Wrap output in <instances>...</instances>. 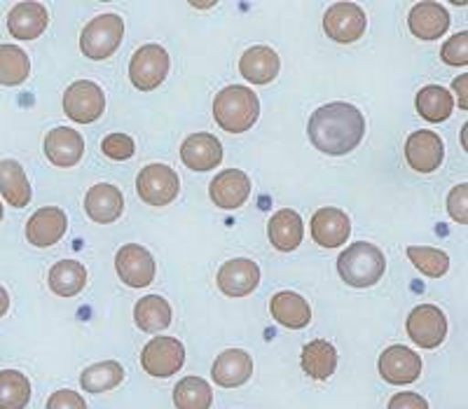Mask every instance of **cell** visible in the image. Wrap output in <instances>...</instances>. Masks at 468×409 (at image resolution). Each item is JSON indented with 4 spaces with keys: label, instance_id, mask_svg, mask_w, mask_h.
I'll return each instance as SVG.
<instances>
[{
    "label": "cell",
    "instance_id": "obj_1",
    "mask_svg": "<svg viewBox=\"0 0 468 409\" xmlns=\"http://www.w3.org/2000/svg\"><path fill=\"white\" fill-rule=\"evenodd\" d=\"M307 133L316 150L333 154V157H342L358 148L366 136V117L351 103H328L309 117Z\"/></svg>",
    "mask_w": 468,
    "mask_h": 409
},
{
    "label": "cell",
    "instance_id": "obj_2",
    "mask_svg": "<svg viewBox=\"0 0 468 409\" xmlns=\"http://www.w3.org/2000/svg\"><path fill=\"white\" fill-rule=\"evenodd\" d=\"M261 115V101L256 91L249 87L229 85L213 99V117L223 131L228 133H244L258 122Z\"/></svg>",
    "mask_w": 468,
    "mask_h": 409
},
{
    "label": "cell",
    "instance_id": "obj_3",
    "mask_svg": "<svg viewBox=\"0 0 468 409\" xmlns=\"http://www.w3.org/2000/svg\"><path fill=\"white\" fill-rule=\"evenodd\" d=\"M387 269L384 253L367 241H356L337 257V271L342 281L351 288H370L379 283Z\"/></svg>",
    "mask_w": 468,
    "mask_h": 409
},
{
    "label": "cell",
    "instance_id": "obj_4",
    "mask_svg": "<svg viewBox=\"0 0 468 409\" xmlns=\"http://www.w3.org/2000/svg\"><path fill=\"white\" fill-rule=\"evenodd\" d=\"M124 37V22L117 15H101L94 16L85 26L80 36V49L91 61H103L112 57L117 47L122 45Z\"/></svg>",
    "mask_w": 468,
    "mask_h": 409
},
{
    "label": "cell",
    "instance_id": "obj_5",
    "mask_svg": "<svg viewBox=\"0 0 468 409\" xmlns=\"http://www.w3.org/2000/svg\"><path fill=\"white\" fill-rule=\"evenodd\" d=\"M169 54L160 45H144L129 61V80L136 89L153 91L165 82L169 73Z\"/></svg>",
    "mask_w": 468,
    "mask_h": 409
},
{
    "label": "cell",
    "instance_id": "obj_6",
    "mask_svg": "<svg viewBox=\"0 0 468 409\" xmlns=\"http://www.w3.org/2000/svg\"><path fill=\"white\" fill-rule=\"evenodd\" d=\"M136 192L141 202L150 206H166L174 202L181 192V178L171 166L166 164H148L141 169L136 178Z\"/></svg>",
    "mask_w": 468,
    "mask_h": 409
},
{
    "label": "cell",
    "instance_id": "obj_7",
    "mask_svg": "<svg viewBox=\"0 0 468 409\" xmlns=\"http://www.w3.org/2000/svg\"><path fill=\"white\" fill-rule=\"evenodd\" d=\"M186 362V346L176 337H154L141 351V365L150 377H171Z\"/></svg>",
    "mask_w": 468,
    "mask_h": 409
},
{
    "label": "cell",
    "instance_id": "obj_8",
    "mask_svg": "<svg viewBox=\"0 0 468 409\" xmlns=\"http://www.w3.org/2000/svg\"><path fill=\"white\" fill-rule=\"evenodd\" d=\"M106 110L103 89L91 80H78L66 89L64 112L78 124H91Z\"/></svg>",
    "mask_w": 468,
    "mask_h": 409
},
{
    "label": "cell",
    "instance_id": "obj_9",
    "mask_svg": "<svg viewBox=\"0 0 468 409\" xmlns=\"http://www.w3.org/2000/svg\"><path fill=\"white\" fill-rule=\"evenodd\" d=\"M408 337L421 349H438L447 337V319L436 304H420L408 316Z\"/></svg>",
    "mask_w": 468,
    "mask_h": 409
},
{
    "label": "cell",
    "instance_id": "obj_10",
    "mask_svg": "<svg viewBox=\"0 0 468 409\" xmlns=\"http://www.w3.org/2000/svg\"><path fill=\"white\" fill-rule=\"evenodd\" d=\"M367 16L356 3H335L324 15V31L330 40L349 45L366 33Z\"/></svg>",
    "mask_w": 468,
    "mask_h": 409
},
{
    "label": "cell",
    "instance_id": "obj_11",
    "mask_svg": "<svg viewBox=\"0 0 468 409\" xmlns=\"http://www.w3.org/2000/svg\"><path fill=\"white\" fill-rule=\"evenodd\" d=\"M115 269L129 288H145L154 278V257L141 244H127L117 250Z\"/></svg>",
    "mask_w": 468,
    "mask_h": 409
},
{
    "label": "cell",
    "instance_id": "obj_12",
    "mask_svg": "<svg viewBox=\"0 0 468 409\" xmlns=\"http://www.w3.org/2000/svg\"><path fill=\"white\" fill-rule=\"evenodd\" d=\"M378 365L384 382L394 383V386L417 382L421 374V356L408 346H388L379 356Z\"/></svg>",
    "mask_w": 468,
    "mask_h": 409
},
{
    "label": "cell",
    "instance_id": "obj_13",
    "mask_svg": "<svg viewBox=\"0 0 468 409\" xmlns=\"http://www.w3.org/2000/svg\"><path fill=\"white\" fill-rule=\"evenodd\" d=\"M445 157V145L436 131L421 129V131L410 133L405 141V160L417 173H431L442 164Z\"/></svg>",
    "mask_w": 468,
    "mask_h": 409
},
{
    "label": "cell",
    "instance_id": "obj_14",
    "mask_svg": "<svg viewBox=\"0 0 468 409\" xmlns=\"http://www.w3.org/2000/svg\"><path fill=\"white\" fill-rule=\"evenodd\" d=\"M218 288L228 298H246L261 283V267L249 257L228 260L218 269Z\"/></svg>",
    "mask_w": 468,
    "mask_h": 409
},
{
    "label": "cell",
    "instance_id": "obj_15",
    "mask_svg": "<svg viewBox=\"0 0 468 409\" xmlns=\"http://www.w3.org/2000/svg\"><path fill=\"white\" fill-rule=\"evenodd\" d=\"M66 229H69V218L61 208H37L27 223V239L36 248H49V246L64 239Z\"/></svg>",
    "mask_w": 468,
    "mask_h": 409
},
{
    "label": "cell",
    "instance_id": "obj_16",
    "mask_svg": "<svg viewBox=\"0 0 468 409\" xmlns=\"http://www.w3.org/2000/svg\"><path fill=\"white\" fill-rule=\"evenodd\" d=\"M208 197L218 208L234 211V208L244 206L246 199L250 197V181L249 175L239 169H225L220 171L208 185Z\"/></svg>",
    "mask_w": 468,
    "mask_h": 409
},
{
    "label": "cell",
    "instance_id": "obj_17",
    "mask_svg": "<svg viewBox=\"0 0 468 409\" xmlns=\"http://www.w3.org/2000/svg\"><path fill=\"white\" fill-rule=\"evenodd\" d=\"M312 239L321 246V248H337V246L345 244L351 234V220L345 211L333 206L319 208V211L312 215Z\"/></svg>",
    "mask_w": 468,
    "mask_h": 409
},
{
    "label": "cell",
    "instance_id": "obj_18",
    "mask_svg": "<svg viewBox=\"0 0 468 409\" xmlns=\"http://www.w3.org/2000/svg\"><path fill=\"white\" fill-rule=\"evenodd\" d=\"M85 154V139L75 129L54 127L45 136V157L58 169H70Z\"/></svg>",
    "mask_w": 468,
    "mask_h": 409
},
{
    "label": "cell",
    "instance_id": "obj_19",
    "mask_svg": "<svg viewBox=\"0 0 468 409\" xmlns=\"http://www.w3.org/2000/svg\"><path fill=\"white\" fill-rule=\"evenodd\" d=\"M49 15L43 3L28 0V3H16L7 15V31L16 40H36L48 31Z\"/></svg>",
    "mask_w": 468,
    "mask_h": 409
},
{
    "label": "cell",
    "instance_id": "obj_20",
    "mask_svg": "<svg viewBox=\"0 0 468 409\" xmlns=\"http://www.w3.org/2000/svg\"><path fill=\"white\" fill-rule=\"evenodd\" d=\"M408 26L420 40H438L450 28V12L433 0L417 3L408 15Z\"/></svg>",
    "mask_w": 468,
    "mask_h": 409
},
{
    "label": "cell",
    "instance_id": "obj_21",
    "mask_svg": "<svg viewBox=\"0 0 468 409\" xmlns=\"http://www.w3.org/2000/svg\"><path fill=\"white\" fill-rule=\"evenodd\" d=\"M181 160L192 171H211L223 162V145L211 133H192L183 141Z\"/></svg>",
    "mask_w": 468,
    "mask_h": 409
},
{
    "label": "cell",
    "instance_id": "obj_22",
    "mask_svg": "<svg viewBox=\"0 0 468 409\" xmlns=\"http://www.w3.org/2000/svg\"><path fill=\"white\" fill-rule=\"evenodd\" d=\"M85 211L99 225L115 223L124 211L122 190L115 185H108V183L91 185L85 194Z\"/></svg>",
    "mask_w": 468,
    "mask_h": 409
},
{
    "label": "cell",
    "instance_id": "obj_23",
    "mask_svg": "<svg viewBox=\"0 0 468 409\" xmlns=\"http://www.w3.org/2000/svg\"><path fill=\"white\" fill-rule=\"evenodd\" d=\"M253 374V358L241 349L223 351L211 367L213 382L223 388L244 386Z\"/></svg>",
    "mask_w": 468,
    "mask_h": 409
},
{
    "label": "cell",
    "instance_id": "obj_24",
    "mask_svg": "<svg viewBox=\"0 0 468 409\" xmlns=\"http://www.w3.org/2000/svg\"><path fill=\"white\" fill-rule=\"evenodd\" d=\"M279 68H282L279 54L265 45L246 49L239 58V73L250 85H270L279 75Z\"/></svg>",
    "mask_w": 468,
    "mask_h": 409
},
{
    "label": "cell",
    "instance_id": "obj_25",
    "mask_svg": "<svg viewBox=\"0 0 468 409\" xmlns=\"http://www.w3.org/2000/svg\"><path fill=\"white\" fill-rule=\"evenodd\" d=\"M267 236H270L271 246L282 253H291L298 248L304 236V223L300 213L292 208H282L274 213L267 223Z\"/></svg>",
    "mask_w": 468,
    "mask_h": 409
},
{
    "label": "cell",
    "instance_id": "obj_26",
    "mask_svg": "<svg viewBox=\"0 0 468 409\" xmlns=\"http://www.w3.org/2000/svg\"><path fill=\"white\" fill-rule=\"evenodd\" d=\"M270 311L277 323L291 330L307 328L309 320H312V307H309L307 299L291 290L277 292L270 302Z\"/></svg>",
    "mask_w": 468,
    "mask_h": 409
},
{
    "label": "cell",
    "instance_id": "obj_27",
    "mask_svg": "<svg viewBox=\"0 0 468 409\" xmlns=\"http://www.w3.org/2000/svg\"><path fill=\"white\" fill-rule=\"evenodd\" d=\"M0 194L15 208H24L31 202V183H28L24 166L16 160L0 162Z\"/></svg>",
    "mask_w": 468,
    "mask_h": 409
},
{
    "label": "cell",
    "instance_id": "obj_28",
    "mask_svg": "<svg viewBox=\"0 0 468 409\" xmlns=\"http://www.w3.org/2000/svg\"><path fill=\"white\" fill-rule=\"evenodd\" d=\"M303 372L316 382H325L335 374L337 370V351L335 346L325 340L309 341L303 349Z\"/></svg>",
    "mask_w": 468,
    "mask_h": 409
},
{
    "label": "cell",
    "instance_id": "obj_29",
    "mask_svg": "<svg viewBox=\"0 0 468 409\" xmlns=\"http://www.w3.org/2000/svg\"><path fill=\"white\" fill-rule=\"evenodd\" d=\"M49 290L58 298H75L87 286V269L78 260H61L49 269Z\"/></svg>",
    "mask_w": 468,
    "mask_h": 409
},
{
    "label": "cell",
    "instance_id": "obj_30",
    "mask_svg": "<svg viewBox=\"0 0 468 409\" xmlns=\"http://www.w3.org/2000/svg\"><path fill=\"white\" fill-rule=\"evenodd\" d=\"M133 320L144 332H162L171 325V304L160 295L141 298L133 307Z\"/></svg>",
    "mask_w": 468,
    "mask_h": 409
},
{
    "label": "cell",
    "instance_id": "obj_31",
    "mask_svg": "<svg viewBox=\"0 0 468 409\" xmlns=\"http://www.w3.org/2000/svg\"><path fill=\"white\" fill-rule=\"evenodd\" d=\"M417 112L424 117L426 122L438 124L445 122L447 117L452 115L454 101L452 94L441 85H429L417 94Z\"/></svg>",
    "mask_w": 468,
    "mask_h": 409
},
{
    "label": "cell",
    "instance_id": "obj_32",
    "mask_svg": "<svg viewBox=\"0 0 468 409\" xmlns=\"http://www.w3.org/2000/svg\"><path fill=\"white\" fill-rule=\"evenodd\" d=\"M124 379V367L117 361H103L90 365L85 372L80 374V386L87 393H106L120 386Z\"/></svg>",
    "mask_w": 468,
    "mask_h": 409
},
{
    "label": "cell",
    "instance_id": "obj_33",
    "mask_svg": "<svg viewBox=\"0 0 468 409\" xmlns=\"http://www.w3.org/2000/svg\"><path fill=\"white\" fill-rule=\"evenodd\" d=\"M31 403V382L19 370L0 372V409H27Z\"/></svg>",
    "mask_w": 468,
    "mask_h": 409
},
{
    "label": "cell",
    "instance_id": "obj_34",
    "mask_svg": "<svg viewBox=\"0 0 468 409\" xmlns=\"http://www.w3.org/2000/svg\"><path fill=\"white\" fill-rule=\"evenodd\" d=\"M28 73H31L28 54L15 45H0V85H22L28 80Z\"/></svg>",
    "mask_w": 468,
    "mask_h": 409
},
{
    "label": "cell",
    "instance_id": "obj_35",
    "mask_svg": "<svg viewBox=\"0 0 468 409\" xmlns=\"http://www.w3.org/2000/svg\"><path fill=\"white\" fill-rule=\"evenodd\" d=\"M174 403L178 409H211L213 391L202 377H186L176 383Z\"/></svg>",
    "mask_w": 468,
    "mask_h": 409
},
{
    "label": "cell",
    "instance_id": "obj_36",
    "mask_svg": "<svg viewBox=\"0 0 468 409\" xmlns=\"http://www.w3.org/2000/svg\"><path fill=\"white\" fill-rule=\"evenodd\" d=\"M408 257L429 278L445 277L447 269H450L447 253H442L441 248H431V246H410Z\"/></svg>",
    "mask_w": 468,
    "mask_h": 409
},
{
    "label": "cell",
    "instance_id": "obj_37",
    "mask_svg": "<svg viewBox=\"0 0 468 409\" xmlns=\"http://www.w3.org/2000/svg\"><path fill=\"white\" fill-rule=\"evenodd\" d=\"M101 150L108 160L124 162L129 160V157H133L136 145H133V139L127 136V133H111V136H106V139L101 141Z\"/></svg>",
    "mask_w": 468,
    "mask_h": 409
},
{
    "label": "cell",
    "instance_id": "obj_38",
    "mask_svg": "<svg viewBox=\"0 0 468 409\" xmlns=\"http://www.w3.org/2000/svg\"><path fill=\"white\" fill-rule=\"evenodd\" d=\"M441 58L447 66H466L468 64V33L462 31L452 36L442 45Z\"/></svg>",
    "mask_w": 468,
    "mask_h": 409
},
{
    "label": "cell",
    "instance_id": "obj_39",
    "mask_svg": "<svg viewBox=\"0 0 468 409\" xmlns=\"http://www.w3.org/2000/svg\"><path fill=\"white\" fill-rule=\"evenodd\" d=\"M447 213L452 215L454 223L468 225V185L462 183V185L454 187L447 197Z\"/></svg>",
    "mask_w": 468,
    "mask_h": 409
},
{
    "label": "cell",
    "instance_id": "obj_40",
    "mask_svg": "<svg viewBox=\"0 0 468 409\" xmlns=\"http://www.w3.org/2000/svg\"><path fill=\"white\" fill-rule=\"evenodd\" d=\"M45 409H87V403L80 393L64 388V391H54L49 395Z\"/></svg>",
    "mask_w": 468,
    "mask_h": 409
},
{
    "label": "cell",
    "instance_id": "obj_41",
    "mask_svg": "<svg viewBox=\"0 0 468 409\" xmlns=\"http://www.w3.org/2000/svg\"><path fill=\"white\" fill-rule=\"evenodd\" d=\"M387 409H429V403H426V398H421L420 393L403 391V393H396L394 398L388 400Z\"/></svg>",
    "mask_w": 468,
    "mask_h": 409
},
{
    "label": "cell",
    "instance_id": "obj_42",
    "mask_svg": "<svg viewBox=\"0 0 468 409\" xmlns=\"http://www.w3.org/2000/svg\"><path fill=\"white\" fill-rule=\"evenodd\" d=\"M466 85H468V75H459L457 80L452 82V89H454V94L459 96V108H462V110H466V108H468Z\"/></svg>",
    "mask_w": 468,
    "mask_h": 409
},
{
    "label": "cell",
    "instance_id": "obj_43",
    "mask_svg": "<svg viewBox=\"0 0 468 409\" xmlns=\"http://www.w3.org/2000/svg\"><path fill=\"white\" fill-rule=\"evenodd\" d=\"M10 311V295H7V290L3 286H0V319Z\"/></svg>",
    "mask_w": 468,
    "mask_h": 409
},
{
    "label": "cell",
    "instance_id": "obj_44",
    "mask_svg": "<svg viewBox=\"0 0 468 409\" xmlns=\"http://www.w3.org/2000/svg\"><path fill=\"white\" fill-rule=\"evenodd\" d=\"M0 220H3V204H0Z\"/></svg>",
    "mask_w": 468,
    "mask_h": 409
}]
</instances>
